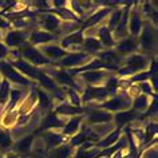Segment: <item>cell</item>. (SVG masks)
<instances>
[{
  "instance_id": "cell-4",
  "label": "cell",
  "mask_w": 158,
  "mask_h": 158,
  "mask_svg": "<svg viewBox=\"0 0 158 158\" xmlns=\"http://www.w3.org/2000/svg\"><path fill=\"white\" fill-rule=\"evenodd\" d=\"M91 56L87 52L83 51H74V52H67L64 58H62L58 62V64L64 70H71V69H78L90 62Z\"/></svg>"
},
{
  "instance_id": "cell-7",
  "label": "cell",
  "mask_w": 158,
  "mask_h": 158,
  "mask_svg": "<svg viewBox=\"0 0 158 158\" xmlns=\"http://www.w3.org/2000/svg\"><path fill=\"white\" fill-rule=\"evenodd\" d=\"M8 63L14 67L15 70H18L19 73L23 75V77L28 78L30 81H31V79H35V81H38L39 77H40V74L43 73V70L38 69V67H35V66H32V64H30L28 62L23 60L22 58L14 59V60H10Z\"/></svg>"
},
{
  "instance_id": "cell-35",
  "label": "cell",
  "mask_w": 158,
  "mask_h": 158,
  "mask_svg": "<svg viewBox=\"0 0 158 158\" xmlns=\"http://www.w3.org/2000/svg\"><path fill=\"white\" fill-rule=\"evenodd\" d=\"M101 150L98 148H90V149H82L79 148L77 154H75L74 158H98V154H99Z\"/></svg>"
},
{
  "instance_id": "cell-1",
  "label": "cell",
  "mask_w": 158,
  "mask_h": 158,
  "mask_svg": "<svg viewBox=\"0 0 158 158\" xmlns=\"http://www.w3.org/2000/svg\"><path fill=\"white\" fill-rule=\"evenodd\" d=\"M149 66V60L146 59L145 55L142 54H133L129 55L123 60V66L118 69L119 77H131V75L145 71L146 67Z\"/></svg>"
},
{
  "instance_id": "cell-32",
  "label": "cell",
  "mask_w": 158,
  "mask_h": 158,
  "mask_svg": "<svg viewBox=\"0 0 158 158\" xmlns=\"http://www.w3.org/2000/svg\"><path fill=\"white\" fill-rule=\"evenodd\" d=\"M48 156L51 158H70L73 156V148L69 143H63L58 148H55L48 152Z\"/></svg>"
},
{
  "instance_id": "cell-22",
  "label": "cell",
  "mask_w": 158,
  "mask_h": 158,
  "mask_svg": "<svg viewBox=\"0 0 158 158\" xmlns=\"http://www.w3.org/2000/svg\"><path fill=\"white\" fill-rule=\"evenodd\" d=\"M97 35H98V40L101 42V44L103 48L111 50L113 47H115L117 40H114L111 30H110L107 26H103V27H101V28H98Z\"/></svg>"
},
{
  "instance_id": "cell-18",
  "label": "cell",
  "mask_w": 158,
  "mask_h": 158,
  "mask_svg": "<svg viewBox=\"0 0 158 158\" xmlns=\"http://www.w3.org/2000/svg\"><path fill=\"white\" fill-rule=\"evenodd\" d=\"M55 39V35L54 34H50V32H46L43 30H39V31H34L32 34L28 36V44L36 47V46H44V44H48Z\"/></svg>"
},
{
  "instance_id": "cell-20",
  "label": "cell",
  "mask_w": 158,
  "mask_h": 158,
  "mask_svg": "<svg viewBox=\"0 0 158 158\" xmlns=\"http://www.w3.org/2000/svg\"><path fill=\"white\" fill-rule=\"evenodd\" d=\"M59 26H60V19L58 16H55L54 14L44 12V15L40 16V27L46 32L52 34L55 30L59 28Z\"/></svg>"
},
{
  "instance_id": "cell-44",
  "label": "cell",
  "mask_w": 158,
  "mask_h": 158,
  "mask_svg": "<svg viewBox=\"0 0 158 158\" xmlns=\"http://www.w3.org/2000/svg\"><path fill=\"white\" fill-rule=\"evenodd\" d=\"M157 134V123L156 122H150V123L148 125V127H146V131L143 134V138H145V143H148V142H150V139H152L153 137H156Z\"/></svg>"
},
{
  "instance_id": "cell-37",
  "label": "cell",
  "mask_w": 158,
  "mask_h": 158,
  "mask_svg": "<svg viewBox=\"0 0 158 158\" xmlns=\"http://www.w3.org/2000/svg\"><path fill=\"white\" fill-rule=\"evenodd\" d=\"M118 87H119V79L117 77H110L106 79V85H105V89L107 90L109 95H115L118 93Z\"/></svg>"
},
{
  "instance_id": "cell-3",
  "label": "cell",
  "mask_w": 158,
  "mask_h": 158,
  "mask_svg": "<svg viewBox=\"0 0 158 158\" xmlns=\"http://www.w3.org/2000/svg\"><path fill=\"white\" fill-rule=\"evenodd\" d=\"M157 43V30L149 22H145L142 31L138 36V47H141L143 52H150Z\"/></svg>"
},
{
  "instance_id": "cell-49",
  "label": "cell",
  "mask_w": 158,
  "mask_h": 158,
  "mask_svg": "<svg viewBox=\"0 0 158 158\" xmlns=\"http://www.w3.org/2000/svg\"><path fill=\"white\" fill-rule=\"evenodd\" d=\"M4 158H19V157H18V154H15V153H10L8 156L4 157Z\"/></svg>"
},
{
  "instance_id": "cell-28",
  "label": "cell",
  "mask_w": 158,
  "mask_h": 158,
  "mask_svg": "<svg viewBox=\"0 0 158 158\" xmlns=\"http://www.w3.org/2000/svg\"><path fill=\"white\" fill-rule=\"evenodd\" d=\"M35 139V134H28L27 137L22 138L20 141H18L15 145H12V148L15 150V154H26L31 150V146H32V142Z\"/></svg>"
},
{
  "instance_id": "cell-13",
  "label": "cell",
  "mask_w": 158,
  "mask_h": 158,
  "mask_svg": "<svg viewBox=\"0 0 158 158\" xmlns=\"http://www.w3.org/2000/svg\"><path fill=\"white\" fill-rule=\"evenodd\" d=\"M142 26H143V22H142L139 11H138L137 7H133L131 12L129 14V23H127L129 35L138 39V36H139V34L142 31Z\"/></svg>"
},
{
  "instance_id": "cell-10",
  "label": "cell",
  "mask_w": 158,
  "mask_h": 158,
  "mask_svg": "<svg viewBox=\"0 0 158 158\" xmlns=\"http://www.w3.org/2000/svg\"><path fill=\"white\" fill-rule=\"evenodd\" d=\"M27 34L20 30H11L4 35V44L8 48H22L27 44Z\"/></svg>"
},
{
  "instance_id": "cell-21",
  "label": "cell",
  "mask_w": 158,
  "mask_h": 158,
  "mask_svg": "<svg viewBox=\"0 0 158 158\" xmlns=\"http://www.w3.org/2000/svg\"><path fill=\"white\" fill-rule=\"evenodd\" d=\"M138 114L134 111L133 109H129V110H125V111H119V113H115L113 114V121L115 122L117 125V129H121L125 127L127 123H130L133 119H135Z\"/></svg>"
},
{
  "instance_id": "cell-40",
  "label": "cell",
  "mask_w": 158,
  "mask_h": 158,
  "mask_svg": "<svg viewBox=\"0 0 158 158\" xmlns=\"http://www.w3.org/2000/svg\"><path fill=\"white\" fill-rule=\"evenodd\" d=\"M67 97L70 98L69 103L75 106V107H82V101H81V95L78 94V91H75L73 89H67Z\"/></svg>"
},
{
  "instance_id": "cell-5",
  "label": "cell",
  "mask_w": 158,
  "mask_h": 158,
  "mask_svg": "<svg viewBox=\"0 0 158 158\" xmlns=\"http://www.w3.org/2000/svg\"><path fill=\"white\" fill-rule=\"evenodd\" d=\"M0 75H3L4 79L10 82V83H16L20 86H30L31 81L28 78L23 77L18 70H15L12 66L7 60H0Z\"/></svg>"
},
{
  "instance_id": "cell-17",
  "label": "cell",
  "mask_w": 158,
  "mask_h": 158,
  "mask_svg": "<svg viewBox=\"0 0 158 158\" xmlns=\"http://www.w3.org/2000/svg\"><path fill=\"white\" fill-rule=\"evenodd\" d=\"M42 138H43V141H44V143H46L47 152H50V150H52L55 148H58V146L63 145V142H64V135H63L62 133L55 131V130L43 131L42 133Z\"/></svg>"
},
{
  "instance_id": "cell-15",
  "label": "cell",
  "mask_w": 158,
  "mask_h": 158,
  "mask_svg": "<svg viewBox=\"0 0 158 158\" xmlns=\"http://www.w3.org/2000/svg\"><path fill=\"white\" fill-rule=\"evenodd\" d=\"M87 113V122L90 125L109 123L113 121V114L102 109H90Z\"/></svg>"
},
{
  "instance_id": "cell-47",
  "label": "cell",
  "mask_w": 158,
  "mask_h": 158,
  "mask_svg": "<svg viewBox=\"0 0 158 158\" xmlns=\"http://www.w3.org/2000/svg\"><path fill=\"white\" fill-rule=\"evenodd\" d=\"M11 26H12V23H11L10 20H7V19L0 14V28L7 30V28H11Z\"/></svg>"
},
{
  "instance_id": "cell-8",
  "label": "cell",
  "mask_w": 158,
  "mask_h": 158,
  "mask_svg": "<svg viewBox=\"0 0 158 158\" xmlns=\"http://www.w3.org/2000/svg\"><path fill=\"white\" fill-rule=\"evenodd\" d=\"M46 74L51 77L55 81V83L56 85H62V86H66V87L69 89H73L75 91H81V89H79V86L74 82L73 77L67 73V70L64 69H55V70H47Z\"/></svg>"
},
{
  "instance_id": "cell-27",
  "label": "cell",
  "mask_w": 158,
  "mask_h": 158,
  "mask_svg": "<svg viewBox=\"0 0 158 158\" xmlns=\"http://www.w3.org/2000/svg\"><path fill=\"white\" fill-rule=\"evenodd\" d=\"M85 110L82 107H75V106L70 105L69 102H64V103H60L58 106V107H55L54 113L56 114V115H69V117H75V115H82V113H83Z\"/></svg>"
},
{
  "instance_id": "cell-26",
  "label": "cell",
  "mask_w": 158,
  "mask_h": 158,
  "mask_svg": "<svg viewBox=\"0 0 158 158\" xmlns=\"http://www.w3.org/2000/svg\"><path fill=\"white\" fill-rule=\"evenodd\" d=\"M110 12H111V8H109V7H103V8H99L97 11V12H94L91 16H90L87 20L85 22L83 27H81L82 30L87 28V27H93V26H97L98 23H101L106 16H109Z\"/></svg>"
},
{
  "instance_id": "cell-29",
  "label": "cell",
  "mask_w": 158,
  "mask_h": 158,
  "mask_svg": "<svg viewBox=\"0 0 158 158\" xmlns=\"http://www.w3.org/2000/svg\"><path fill=\"white\" fill-rule=\"evenodd\" d=\"M121 133H122V130L121 129H115L113 133H110L107 137H105L103 139H101V141H98L97 142V145H95V148L98 149H107L110 148V146H113V145H115L118 141H119V135H121Z\"/></svg>"
},
{
  "instance_id": "cell-46",
  "label": "cell",
  "mask_w": 158,
  "mask_h": 158,
  "mask_svg": "<svg viewBox=\"0 0 158 158\" xmlns=\"http://www.w3.org/2000/svg\"><path fill=\"white\" fill-rule=\"evenodd\" d=\"M8 54H10V50L4 43H0V60H6L8 58Z\"/></svg>"
},
{
  "instance_id": "cell-2",
  "label": "cell",
  "mask_w": 158,
  "mask_h": 158,
  "mask_svg": "<svg viewBox=\"0 0 158 158\" xmlns=\"http://www.w3.org/2000/svg\"><path fill=\"white\" fill-rule=\"evenodd\" d=\"M19 54H20L23 60L28 62L30 64L38 67V69L39 67H43V66H50L51 63H52L50 59H47L44 55L39 51V48L28 44V43H27L26 46H23L22 48H19Z\"/></svg>"
},
{
  "instance_id": "cell-45",
  "label": "cell",
  "mask_w": 158,
  "mask_h": 158,
  "mask_svg": "<svg viewBox=\"0 0 158 158\" xmlns=\"http://www.w3.org/2000/svg\"><path fill=\"white\" fill-rule=\"evenodd\" d=\"M69 4L73 6V7H71V10H73V12L77 15V16H82V15L85 14L83 8H82L81 4H79V2H69Z\"/></svg>"
},
{
  "instance_id": "cell-31",
  "label": "cell",
  "mask_w": 158,
  "mask_h": 158,
  "mask_svg": "<svg viewBox=\"0 0 158 158\" xmlns=\"http://www.w3.org/2000/svg\"><path fill=\"white\" fill-rule=\"evenodd\" d=\"M38 82H39V85H40L43 89L47 90V91H52L55 94L60 93V91H59V89H58V85L55 83V81H54L52 78L48 77V75L46 74V71H43V73L40 74V77H39Z\"/></svg>"
},
{
  "instance_id": "cell-24",
  "label": "cell",
  "mask_w": 158,
  "mask_h": 158,
  "mask_svg": "<svg viewBox=\"0 0 158 158\" xmlns=\"http://www.w3.org/2000/svg\"><path fill=\"white\" fill-rule=\"evenodd\" d=\"M81 51H83V52H87L89 55L90 54H98L101 52L102 50H103V47H102L101 42L98 40V38H94V36H87L83 39V43H82L81 46Z\"/></svg>"
},
{
  "instance_id": "cell-12",
  "label": "cell",
  "mask_w": 158,
  "mask_h": 158,
  "mask_svg": "<svg viewBox=\"0 0 158 158\" xmlns=\"http://www.w3.org/2000/svg\"><path fill=\"white\" fill-rule=\"evenodd\" d=\"M138 48V39L137 38H133V36H129L122 39L115 44V52L119 55V56H129V55H133L135 54V51Z\"/></svg>"
},
{
  "instance_id": "cell-43",
  "label": "cell",
  "mask_w": 158,
  "mask_h": 158,
  "mask_svg": "<svg viewBox=\"0 0 158 158\" xmlns=\"http://www.w3.org/2000/svg\"><path fill=\"white\" fill-rule=\"evenodd\" d=\"M129 82L130 85L134 83H141V82H149V73L148 71H141V73H137L129 77Z\"/></svg>"
},
{
  "instance_id": "cell-42",
  "label": "cell",
  "mask_w": 158,
  "mask_h": 158,
  "mask_svg": "<svg viewBox=\"0 0 158 158\" xmlns=\"http://www.w3.org/2000/svg\"><path fill=\"white\" fill-rule=\"evenodd\" d=\"M137 87L139 89V91L143 94V95L157 98V94H156V91L153 90L152 85H150V82H141V83H138V85H137Z\"/></svg>"
},
{
  "instance_id": "cell-51",
  "label": "cell",
  "mask_w": 158,
  "mask_h": 158,
  "mask_svg": "<svg viewBox=\"0 0 158 158\" xmlns=\"http://www.w3.org/2000/svg\"><path fill=\"white\" fill-rule=\"evenodd\" d=\"M0 157H2V154H0Z\"/></svg>"
},
{
  "instance_id": "cell-38",
  "label": "cell",
  "mask_w": 158,
  "mask_h": 158,
  "mask_svg": "<svg viewBox=\"0 0 158 158\" xmlns=\"http://www.w3.org/2000/svg\"><path fill=\"white\" fill-rule=\"evenodd\" d=\"M22 98V93H20V90H16V89H11V93H10V103L8 106H7V109H6V111H12V109L16 106L18 103V101Z\"/></svg>"
},
{
  "instance_id": "cell-14",
  "label": "cell",
  "mask_w": 158,
  "mask_h": 158,
  "mask_svg": "<svg viewBox=\"0 0 158 158\" xmlns=\"http://www.w3.org/2000/svg\"><path fill=\"white\" fill-rule=\"evenodd\" d=\"M83 31L85 30L81 28L78 31H74V32L66 35V36L62 39V42H60V47L63 50H66V51H69L71 48H75V47H79V48H81L82 43H83V39H85Z\"/></svg>"
},
{
  "instance_id": "cell-16",
  "label": "cell",
  "mask_w": 158,
  "mask_h": 158,
  "mask_svg": "<svg viewBox=\"0 0 158 158\" xmlns=\"http://www.w3.org/2000/svg\"><path fill=\"white\" fill-rule=\"evenodd\" d=\"M39 51L44 55L47 59H50L51 62L52 60H60L62 58H64L69 51L63 50L60 46L58 44H52V43H48V44H44V46H40Z\"/></svg>"
},
{
  "instance_id": "cell-30",
  "label": "cell",
  "mask_w": 158,
  "mask_h": 158,
  "mask_svg": "<svg viewBox=\"0 0 158 158\" xmlns=\"http://www.w3.org/2000/svg\"><path fill=\"white\" fill-rule=\"evenodd\" d=\"M150 103H152V102H150V97L139 94V95H137L134 98V101L131 102V106L135 113H145L150 106Z\"/></svg>"
},
{
  "instance_id": "cell-34",
  "label": "cell",
  "mask_w": 158,
  "mask_h": 158,
  "mask_svg": "<svg viewBox=\"0 0 158 158\" xmlns=\"http://www.w3.org/2000/svg\"><path fill=\"white\" fill-rule=\"evenodd\" d=\"M10 93H11V83L7 79L0 81V106L6 105L10 99Z\"/></svg>"
},
{
  "instance_id": "cell-50",
  "label": "cell",
  "mask_w": 158,
  "mask_h": 158,
  "mask_svg": "<svg viewBox=\"0 0 158 158\" xmlns=\"http://www.w3.org/2000/svg\"><path fill=\"white\" fill-rule=\"evenodd\" d=\"M2 38H3V35H2V31H0V43H2Z\"/></svg>"
},
{
  "instance_id": "cell-6",
  "label": "cell",
  "mask_w": 158,
  "mask_h": 158,
  "mask_svg": "<svg viewBox=\"0 0 158 158\" xmlns=\"http://www.w3.org/2000/svg\"><path fill=\"white\" fill-rule=\"evenodd\" d=\"M131 106V99L126 98L123 95H114L109 99H106L105 102H102L98 109L106 110L109 113H119V111H125L129 110Z\"/></svg>"
},
{
  "instance_id": "cell-19",
  "label": "cell",
  "mask_w": 158,
  "mask_h": 158,
  "mask_svg": "<svg viewBox=\"0 0 158 158\" xmlns=\"http://www.w3.org/2000/svg\"><path fill=\"white\" fill-rule=\"evenodd\" d=\"M66 125V122H63L54 111L50 113L48 115L44 118V121L42 122L40 127L38 131H48V130H55V129H63V126Z\"/></svg>"
},
{
  "instance_id": "cell-39",
  "label": "cell",
  "mask_w": 158,
  "mask_h": 158,
  "mask_svg": "<svg viewBox=\"0 0 158 158\" xmlns=\"http://www.w3.org/2000/svg\"><path fill=\"white\" fill-rule=\"evenodd\" d=\"M121 18H122V10L115 8L114 11L110 12V20H109V26L107 27L111 30V32H113V30L118 26V23L121 22Z\"/></svg>"
},
{
  "instance_id": "cell-36",
  "label": "cell",
  "mask_w": 158,
  "mask_h": 158,
  "mask_svg": "<svg viewBox=\"0 0 158 158\" xmlns=\"http://www.w3.org/2000/svg\"><path fill=\"white\" fill-rule=\"evenodd\" d=\"M86 142H91L90 141V135H87L85 131H81V133H78L77 135H74L73 138H71L69 145L71 146V148H74V146L75 148H77V146L78 148H81V146L83 143H86Z\"/></svg>"
},
{
  "instance_id": "cell-11",
  "label": "cell",
  "mask_w": 158,
  "mask_h": 158,
  "mask_svg": "<svg viewBox=\"0 0 158 158\" xmlns=\"http://www.w3.org/2000/svg\"><path fill=\"white\" fill-rule=\"evenodd\" d=\"M95 58L99 59L107 67V70H113V71H117L122 63V58L114 50H102L101 52L97 54Z\"/></svg>"
},
{
  "instance_id": "cell-9",
  "label": "cell",
  "mask_w": 158,
  "mask_h": 158,
  "mask_svg": "<svg viewBox=\"0 0 158 158\" xmlns=\"http://www.w3.org/2000/svg\"><path fill=\"white\" fill-rule=\"evenodd\" d=\"M110 95L107 93V90L105 89V86H87L85 89V91L81 95V101L82 105L83 103H89L91 101H99V102H105Z\"/></svg>"
},
{
  "instance_id": "cell-23",
  "label": "cell",
  "mask_w": 158,
  "mask_h": 158,
  "mask_svg": "<svg viewBox=\"0 0 158 158\" xmlns=\"http://www.w3.org/2000/svg\"><path fill=\"white\" fill-rule=\"evenodd\" d=\"M82 79H85L89 86H98L99 82H103L105 78H107V73L105 70L98 71H86V73L79 74Z\"/></svg>"
},
{
  "instance_id": "cell-25",
  "label": "cell",
  "mask_w": 158,
  "mask_h": 158,
  "mask_svg": "<svg viewBox=\"0 0 158 158\" xmlns=\"http://www.w3.org/2000/svg\"><path fill=\"white\" fill-rule=\"evenodd\" d=\"M82 121H83V115H75V117H71L69 122L63 126L62 129V134L63 135H74L79 131L81 129V125H82Z\"/></svg>"
},
{
  "instance_id": "cell-33",
  "label": "cell",
  "mask_w": 158,
  "mask_h": 158,
  "mask_svg": "<svg viewBox=\"0 0 158 158\" xmlns=\"http://www.w3.org/2000/svg\"><path fill=\"white\" fill-rule=\"evenodd\" d=\"M12 138L8 130L0 127V154H4L10 149H12Z\"/></svg>"
},
{
  "instance_id": "cell-41",
  "label": "cell",
  "mask_w": 158,
  "mask_h": 158,
  "mask_svg": "<svg viewBox=\"0 0 158 158\" xmlns=\"http://www.w3.org/2000/svg\"><path fill=\"white\" fill-rule=\"evenodd\" d=\"M34 91L36 93V95H38V101H39V105H40V107L42 109H48L51 101H50L48 95H47V93H44L40 89H35Z\"/></svg>"
},
{
  "instance_id": "cell-48",
  "label": "cell",
  "mask_w": 158,
  "mask_h": 158,
  "mask_svg": "<svg viewBox=\"0 0 158 158\" xmlns=\"http://www.w3.org/2000/svg\"><path fill=\"white\" fill-rule=\"evenodd\" d=\"M51 6L55 7V10H60V8H64V7L69 4L67 2H64V0H55V2H50Z\"/></svg>"
},
{
  "instance_id": "cell-52",
  "label": "cell",
  "mask_w": 158,
  "mask_h": 158,
  "mask_svg": "<svg viewBox=\"0 0 158 158\" xmlns=\"http://www.w3.org/2000/svg\"><path fill=\"white\" fill-rule=\"evenodd\" d=\"M0 81H2V79H0Z\"/></svg>"
}]
</instances>
